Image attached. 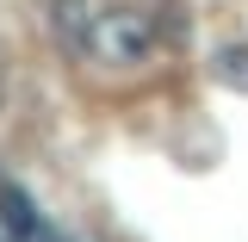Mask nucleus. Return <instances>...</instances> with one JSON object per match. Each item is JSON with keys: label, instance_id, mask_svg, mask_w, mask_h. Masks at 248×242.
<instances>
[{"label": "nucleus", "instance_id": "f257e3e1", "mask_svg": "<svg viewBox=\"0 0 248 242\" xmlns=\"http://www.w3.org/2000/svg\"><path fill=\"white\" fill-rule=\"evenodd\" d=\"M155 50V19L149 13H130V6H106L93 13V31H87V56L106 62V68H137L149 62Z\"/></svg>", "mask_w": 248, "mask_h": 242}, {"label": "nucleus", "instance_id": "f03ea898", "mask_svg": "<svg viewBox=\"0 0 248 242\" xmlns=\"http://www.w3.org/2000/svg\"><path fill=\"white\" fill-rule=\"evenodd\" d=\"M50 31H56L62 50L87 56V31H93V6L87 0H50Z\"/></svg>", "mask_w": 248, "mask_h": 242}, {"label": "nucleus", "instance_id": "7ed1b4c3", "mask_svg": "<svg viewBox=\"0 0 248 242\" xmlns=\"http://www.w3.org/2000/svg\"><path fill=\"white\" fill-rule=\"evenodd\" d=\"M31 224H37V205H31V193L6 180V186H0V230H6V242H13V236H25Z\"/></svg>", "mask_w": 248, "mask_h": 242}, {"label": "nucleus", "instance_id": "20e7f679", "mask_svg": "<svg viewBox=\"0 0 248 242\" xmlns=\"http://www.w3.org/2000/svg\"><path fill=\"white\" fill-rule=\"evenodd\" d=\"M211 75H217V87L248 93V44H223V50L211 56Z\"/></svg>", "mask_w": 248, "mask_h": 242}, {"label": "nucleus", "instance_id": "39448f33", "mask_svg": "<svg viewBox=\"0 0 248 242\" xmlns=\"http://www.w3.org/2000/svg\"><path fill=\"white\" fill-rule=\"evenodd\" d=\"M13 242H62V230H56V224H44V217H37V224H31L25 236H13Z\"/></svg>", "mask_w": 248, "mask_h": 242}, {"label": "nucleus", "instance_id": "423d86ee", "mask_svg": "<svg viewBox=\"0 0 248 242\" xmlns=\"http://www.w3.org/2000/svg\"><path fill=\"white\" fill-rule=\"evenodd\" d=\"M0 106H6V68H0Z\"/></svg>", "mask_w": 248, "mask_h": 242}, {"label": "nucleus", "instance_id": "0eeeda50", "mask_svg": "<svg viewBox=\"0 0 248 242\" xmlns=\"http://www.w3.org/2000/svg\"><path fill=\"white\" fill-rule=\"evenodd\" d=\"M0 242H6V230H0Z\"/></svg>", "mask_w": 248, "mask_h": 242}]
</instances>
